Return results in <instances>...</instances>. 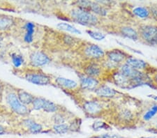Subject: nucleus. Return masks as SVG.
Listing matches in <instances>:
<instances>
[{
    "instance_id": "f257e3e1",
    "label": "nucleus",
    "mask_w": 157,
    "mask_h": 138,
    "mask_svg": "<svg viewBox=\"0 0 157 138\" xmlns=\"http://www.w3.org/2000/svg\"><path fill=\"white\" fill-rule=\"evenodd\" d=\"M45 32V27L29 20L17 17L16 24L10 36L27 48L40 49Z\"/></svg>"
},
{
    "instance_id": "f03ea898",
    "label": "nucleus",
    "mask_w": 157,
    "mask_h": 138,
    "mask_svg": "<svg viewBox=\"0 0 157 138\" xmlns=\"http://www.w3.org/2000/svg\"><path fill=\"white\" fill-rule=\"evenodd\" d=\"M13 75L19 78L38 86H47L52 84L53 76L44 71L41 68L25 65L18 68L12 67Z\"/></svg>"
},
{
    "instance_id": "7ed1b4c3",
    "label": "nucleus",
    "mask_w": 157,
    "mask_h": 138,
    "mask_svg": "<svg viewBox=\"0 0 157 138\" xmlns=\"http://www.w3.org/2000/svg\"><path fill=\"white\" fill-rule=\"evenodd\" d=\"M4 102L6 108L12 114L18 117H29L32 112L30 107L26 106L20 101L17 96L16 86L9 82H6L5 86Z\"/></svg>"
},
{
    "instance_id": "20e7f679",
    "label": "nucleus",
    "mask_w": 157,
    "mask_h": 138,
    "mask_svg": "<svg viewBox=\"0 0 157 138\" xmlns=\"http://www.w3.org/2000/svg\"><path fill=\"white\" fill-rule=\"evenodd\" d=\"M75 51L86 61L98 62L105 59V52L97 45L81 41Z\"/></svg>"
},
{
    "instance_id": "39448f33",
    "label": "nucleus",
    "mask_w": 157,
    "mask_h": 138,
    "mask_svg": "<svg viewBox=\"0 0 157 138\" xmlns=\"http://www.w3.org/2000/svg\"><path fill=\"white\" fill-rule=\"evenodd\" d=\"M68 17L73 22L83 26L93 27L99 24L98 17L87 10L74 6L68 12Z\"/></svg>"
},
{
    "instance_id": "423d86ee",
    "label": "nucleus",
    "mask_w": 157,
    "mask_h": 138,
    "mask_svg": "<svg viewBox=\"0 0 157 138\" xmlns=\"http://www.w3.org/2000/svg\"><path fill=\"white\" fill-rule=\"evenodd\" d=\"M19 118L18 121L11 125L17 130L19 135L27 133L39 134L43 132L44 130L43 125L37 122L36 120L32 119L29 116Z\"/></svg>"
},
{
    "instance_id": "0eeeda50",
    "label": "nucleus",
    "mask_w": 157,
    "mask_h": 138,
    "mask_svg": "<svg viewBox=\"0 0 157 138\" xmlns=\"http://www.w3.org/2000/svg\"><path fill=\"white\" fill-rule=\"evenodd\" d=\"M32 111H42L50 114H55L58 112H67V109L62 105L48 100L41 96H36L34 102L31 106Z\"/></svg>"
},
{
    "instance_id": "6e6552de",
    "label": "nucleus",
    "mask_w": 157,
    "mask_h": 138,
    "mask_svg": "<svg viewBox=\"0 0 157 138\" xmlns=\"http://www.w3.org/2000/svg\"><path fill=\"white\" fill-rule=\"evenodd\" d=\"M52 58L51 55L42 49H32L28 54L27 65L34 67L41 68L51 63Z\"/></svg>"
},
{
    "instance_id": "1a4fd4ad",
    "label": "nucleus",
    "mask_w": 157,
    "mask_h": 138,
    "mask_svg": "<svg viewBox=\"0 0 157 138\" xmlns=\"http://www.w3.org/2000/svg\"><path fill=\"white\" fill-rule=\"evenodd\" d=\"M139 39L150 46H157V26L153 24H143L138 30Z\"/></svg>"
},
{
    "instance_id": "9d476101",
    "label": "nucleus",
    "mask_w": 157,
    "mask_h": 138,
    "mask_svg": "<svg viewBox=\"0 0 157 138\" xmlns=\"http://www.w3.org/2000/svg\"><path fill=\"white\" fill-rule=\"evenodd\" d=\"M52 84L60 88L66 94L69 93H76L78 89H80L79 84L74 80L65 78L63 77L53 76Z\"/></svg>"
},
{
    "instance_id": "9b49d317",
    "label": "nucleus",
    "mask_w": 157,
    "mask_h": 138,
    "mask_svg": "<svg viewBox=\"0 0 157 138\" xmlns=\"http://www.w3.org/2000/svg\"><path fill=\"white\" fill-rule=\"evenodd\" d=\"M81 73L87 76L98 79L103 74V70L101 63L94 61H86L82 66H81Z\"/></svg>"
},
{
    "instance_id": "f8f14e48",
    "label": "nucleus",
    "mask_w": 157,
    "mask_h": 138,
    "mask_svg": "<svg viewBox=\"0 0 157 138\" xmlns=\"http://www.w3.org/2000/svg\"><path fill=\"white\" fill-rule=\"evenodd\" d=\"M118 71L121 73L123 75H124L127 78L132 80L135 84L141 83L142 82L145 80V75L143 72L136 71V70L128 66L126 64H121L120 67L119 68Z\"/></svg>"
},
{
    "instance_id": "ddd939ff",
    "label": "nucleus",
    "mask_w": 157,
    "mask_h": 138,
    "mask_svg": "<svg viewBox=\"0 0 157 138\" xmlns=\"http://www.w3.org/2000/svg\"><path fill=\"white\" fill-rule=\"evenodd\" d=\"M81 107L86 114L90 117H97L103 113L104 106L101 102L95 100H85L81 104Z\"/></svg>"
},
{
    "instance_id": "4468645a",
    "label": "nucleus",
    "mask_w": 157,
    "mask_h": 138,
    "mask_svg": "<svg viewBox=\"0 0 157 138\" xmlns=\"http://www.w3.org/2000/svg\"><path fill=\"white\" fill-rule=\"evenodd\" d=\"M128 56L129 55L126 53V52L124 51V50L115 48L106 51L105 54V58L109 60V61L121 66V64H123L124 62L125 63L126 60L127 59L128 57H130Z\"/></svg>"
},
{
    "instance_id": "2eb2a0df",
    "label": "nucleus",
    "mask_w": 157,
    "mask_h": 138,
    "mask_svg": "<svg viewBox=\"0 0 157 138\" xmlns=\"http://www.w3.org/2000/svg\"><path fill=\"white\" fill-rule=\"evenodd\" d=\"M17 17L0 13V34H9L16 24Z\"/></svg>"
},
{
    "instance_id": "dca6fc26",
    "label": "nucleus",
    "mask_w": 157,
    "mask_h": 138,
    "mask_svg": "<svg viewBox=\"0 0 157 138\" xmlns=\"http://www.w3.org/2000/svg\"><path fill=\"white\" fill-rule=\"evenodd\" d=\"M80 83L79 87L81 90L85 91H95L100 86V80L87 76L82 73H79Z\"/></svg>"
},
{
    "instance_id": "f3484780",
    "label": "nucleus",
    "mask_w": 157,
    "mask_h": 138,
    "mask_svg": "<svg viewBox=\"0 0 157 138\" xmlns=\"http://www.w3.org/2000/svg\"><path fill=\"white\" fill-rule=\"evenodd\" d=\"M16 91L20 101L23 105L31 108V106L36 96L26 91V90L17 87H16Z\"/></svg>"
},
{
    "instance_id": "a211bd4d",
    "label": "nucleus",
    "mask_w": 157,
    "mask_h": 138,
    "mask_svg": "<svg viewBox=\"0 0 157 138\" xmlns=\"http://www.w3.org/2000/svg\"><path fill=\"white\" fill-rule=\"evenodd\" d=\"M95 94L101 99H112L116 96L117 91L107 85H100L94 91Z\"/></svg>"
},
{
    "instance_id": "6ab92c4d",
    "label": "nucleus",
    "mask_w": 157,
    "mask_h": 138,
    "mask_svg": "<svg viewBox=\"0 0 157 138\" xmlns=\"http://www.w3.org/2000/svg\"><path fill=\"white\" fill-rule=\"evenodd\" d=\"M112 77L114 83L121 88H128L130 86H132L133 84H135L132 80L123 75L118 71V70L113 72Z\"/></svg>"
},
{
    "instance_id": "aec40b11",
    "label": "nucleus",
    "mask_w": 157,
    "mask_h": 138,
    "mask_svg": "<svg viewBox=\"0 0 157 138\" xmlns=\"http://www.w3.org/2000/svg\"><path fill=\"white\" fill-rule=\"evenodd\" d=\"M124 64L128 65V66L132 68V69L136 70V71H145L149 68V64L144 60H142L140 59L133 58L132 57H128V58L126 60Z\"/></svg>"
},
{
    "instance_id": "412c9836",
    "label": "nucleus",
    "mask_w": 157,
    "mask_h": 138,
    "mask_svg": "<svg viewBox=\"0 0 157 138\" xmlns=\"http://www.w3.org/2000/svg\"><path fill=\"white\" fill-rule=\"evenodd\" d=\"M119 32L121 36H124L133 41L139 40V35L138 30L129 26H121L119 28Z\"/></svg>"
},
{
    "instance_id": "4be33fe9",
    "label": "nucleus",
    "mask_w": 157,
    "mask_h": 138,
    "mask_svg": "<svg viewBox=\"0 0 157 138\" xmlns=\"http://www.w3.org/2000/svg\"><path fill=\"white\" fill-rule=\"evenodd\" d=\"M87 11L92 12L96 16L98 15L100 16H105L108 14L107 9L103 7L102 5L98 4V2H90Z\"/></svg>"
},
{
    "instance_id": "5701e85b",
    "label": "nucleus",
    "mask_w": 157,
    "mask_h": 138,
    "mask_svg": "<svg viewBox=\"0 0 157 138\" xmlns=\"http://www.w3.org/2000/svg\"><path fill=\"white\" fill-rule=\"evenodd\" d=\"M118 119L124 123L131 122L134 118L133 112L128 109H124L119 112L117 115Z\"/></svg>"
},
{
    "instance_id": "b1692460",
    "label": "nucleus",
    "mask_w": 157,
    "mask_h": 138,
    "mask_svg": "<svg viewBox=\"0 0 157 138\" xmlns=\"http://www.w3.org/2000/svg\"><path fill=\"white\" fill-rule=\"evenodd\" d=\"M134 16L139 17L140 19H147L150 16V11L146 7L138 6L134 9L133 11Z\"/></svg>"
},
{
    "instance_id": "393cba45",
    "label": "nucleus",
    "mask_w": 157,
    "mask_h": 138,
    "mask_svg": "<svg viewBox=\"0 0 157 138\" xmlns=\"http://www.w3.org/2000/svg\"><path fill=\"white\" fill-rule=\"evenodd\" d=\"M57 27L61 31L70 32V33L74 34H81V32L79 29H76L74 26L67 23V22H60V23L57 24Z\"/></svg>"
},
{
    "instance_id": "a878e982",
    "label": "nucleus",
    "mask_w": 157,
    "mask_h": 138,
    "mask_svg": "<svg viewBox=\"0 0 157 138\" xmlns=\"http://www.w3.org/2000/svg\"><path fill=\"white\" fill-rule=\"evenodd\" d=\"M52 130L55 133L60 135L67 133L68 132L71 131V125L70 124H67V123H64V124H62L53 125L52 127Z\"/></svg>"
},
{
    "instance_id": "bb28decb",
    "label": "nucleus",
    "mask_w": 157,
    "mask_h": 138,
    "mask_svg": "<svg viewBox=\"0 0 157 138\" xmlns=\"http://www.w3.org/2000/svg\"><path fill=\"white\" fill-rule=\"evenodd\" d=\"M69 114L68 112H58V113H55V114H53V115L51 117L52 121L53 122V125H56V124H64L67 121V115Z\"/></svg>"
},
{
    "instance_id": "cd10ccee",
    "label": "nucleus",
    "mask_w": 157,
    "mask_h": 138,
    "mask_svg": "<svg viewBox=\"0 0 157 138\" xmlns=\"http://www.w3.org/2000/svg\"><path fill=\"white\" fill-rule=\"evenodd\" d=\"M19 135L17 130L11 125H4L0 124V135Z\"/></svg>"
},
{
    "instance_id": "c85d7f7f",
    "label": "nucleus",
    "mask_w": 157,
    "mask_h": 138,
    "mask_svg": "<svg viewBox=\"0 0 157 138\" xmlns=\"http://www.w3.org/2000/svg\"><path fill=\"white\" fill-rule=\"evenodd\" d=\"M157 114V104H154L147 111L145 114L143 115V119L145 121H148L151 120L152 118Z\"/></svg>"
},
{
    "instance_id": "c756f323",
    "label": "nucleus",
    "mask_w": 157,
    "mask_h": 138,
    "mask_svg": "<svg viewBox=\"0 0 157 138\" xmlns=\"http://www.w3.org/2000/svg\"><path fill=\"white\" fill-rule=\"evenodd\" d=\"M86 32L88 34L89 36L91 38H92L93 39L96 40V41H102L105 38V35L104 34L101 33L97 31H93L91 29H87Z\"/></svg>"
},
{
    "instance_id": "7c9ffc66",
    "label": "nucleus",
    "mask_w": 157,
    "mask_h": 138,
    "mask_svg": "<svg viewBox=\"0 0 157 138\" xmlns=\"http://www.w3.org/2000/svg\"><path fill=\"white\" fill-rule=\"evenodd\" d=\"M92 128L93 129V130H99L101 129L109 130L110 129V126L105 122H103L101 121H97L92 124Z\"/></svg>"
},
{
    "instance_id": "2f4dec72",
    "label": "nucleus",
    "mask_w": 157,
    "mask_h": 138,
    "mask_svg": "<svg viewBox=\"0 0 157 138\" xmlns=\"http://www.w3.org/2000/svg\"><path fill=\"white\" fill-rule=\"evenodd\" d=\"M5 86H6V82L0 79V105H2L4 103Z\"/></svg>"
},
{
    "instance_id": "473e14b6",
    "label": "nucleus",
    "mask_w": 157,
    "mask_h": 138,
    "mask_svg": "<svg viewBox=\"0 0 157 138\" xmlns=\"http://www.w3.org/2000/svg\"><path fill=\"white\" fill-rule=\"evenodd\" d=\"M90 138H124L120 135L117 134H102L97 135V136H93Z\"/></svg>"
},
{
    "instance_id": "72a5a7b5",
    "label": "nucleus",
    "mask_w": 157,
    "mask_h": 138,
    "mask_svg": "<svg viewBox=\"0 0 157 138\" xmlns=\"http://www.w3.org/2000/svg\"><path fill=\"white\" fill-rule=\"evenodd\" d=\"M150 13L152 14L154 17H156V18H157V9H151V10L150 11Z\"/></svg>"
},
{
    "instance_id": "f704fd0d",
    "label": "nucleus",
    "mask_w": 157,
    "mask_h": 138,
    "mask_svg": "<svg viewBox=\"0 0 157 138\" xmlns=\"http://www.w3.org/2000/svg\"><path fill=\"white\" fill-rule=\"evenodd\" d=\"M152 80L153 81L155 82V84H157V71L156 73H154V74L152 77Z\"/></svg>"
},
{
    "instance_id": "c9c22d12",
    "label": "nucleus",
    "mask_w": 157,
    "mask_h": 138,
    "mask_svg": "<svg viewBox=\"0 0 157 138\" xmlns=\"http://www.w3.org/2000/svg\"><path fill=\"white\" fill-rule=\"evenodd\" d=\"M149 97H150L151 99H152L153 100H155V101H157V96H155V95H149Z\"/></svg>"
},
{
    "instance_id": "e433bc0d",
    "label": "nucleus",
    "mask_w": 157,
    "mask_h": 138,
    "mask_svg": "<svg viewBox=\"0 0 157 138\" xmlns=\"http://www.w3.org/2000/svg\"><path fill=\"white\" fill-rule=\"evenodd\" d=\"M140 138H157L155 137H142Z\"/></svg>"
},
{
    "instance_id": "4c0bfd02",
    "label": "nucleus",
    "mask_w": 157,
    "mask_h": 138,
    "mask_svg": "<svg viewBox=\"0 0 157 138\" xmlns=\"http://www.w3.org/2000/svg\"><path fill=\"white\" fill-rule=\"evenodd\" d=\"M156 129H157V125H156Z\"/></svg>"
}]
</instances>
